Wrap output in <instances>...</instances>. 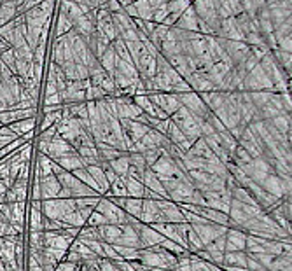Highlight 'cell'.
<instances>
[{
	"instance_id": "cell-21",
	"label": "cell",
	"mask_w": 292,
	"mask_h": 271,
	"mask_svg": "<svg viewBox=\"0 0 292 271\" xmlns=\"http://www.w3.org/2000/svg\"><path fill=\"white\" fill-rule=\"evenodd\" d=\"M191 0H174V2H167L168 12H184L187 7H191Z\"/></svg>"
},
{
	"instance_id": "cell-13",
	"label": "cell",
	"mask_w": 292,
	"mask_h": 271,
	"mask_svg": "<svg viewBox=\"0 0 292 271\" xmlns=\"http://www.w3.org/2000/svg\"><path fill=\"white\" fill-rule=\"evenodd\" d=\"M109 166H111L112 170H114V173L117 175V177H124V175L128 173V168H129L128 153H124L121 158H117V160L109 161Z\"/></svg>"
},
{
	"instance_id": "cell-2",
	"label": "cell",
	"mask_w": 292,
	"mask_h": 271,
	"mask_svg": "<svg viewBox=\"0 0 292 271\" xmlns=\"http://www.w3.org/2000/svg\"><path fill=\"white\" fill-rule=\"evenodd\" d=\"M217 37L226 39V41H241V42H245V35L241 34V30L238 28L236 21H234V16L221 19V26H219Z\"/></svg>"
},
{
	"instance_id": "cell-14",
	"label": "cell",
	"mask_w": 292,
	"mask_h": 271,
	"mask_svg": "<svg viewBox=\"0 0 292 271\" xmlns=\"http://www.w3.org/2000/svg\"><path fill=\"white\" fill-rule=\"evenodd\" d=\"M14 18H16V4L2 2V4H0V26L12 21Z\"/></svg>"
},
{
	"instance_id": "cell-17",
	"label": "cell",
	"mask_w": 292,
	"mask_h": 271,
	"mask_svg": "<svg viewBox=\"0 0 292 271\" xmlns=\"http://www.w3.org/2000/svg\"><path fill=\"white\" fill-rule=\"evenodd\" d=\"M112 249L119 254L121 259H128V261H135L138 259V249H131V247H121V245H114L112 243Z\"/></svg>"
},
{
	"instance_id": "cell-12",
	"label": "cell",
	"mask_w": 292,
	"mask_h": 271,
	"mask_svg": "<svg viewBox=\"0 0 292 271\" xmlns=\"http://www.w3.org/2000/svg\"><path fill=\"white\" fill-rule=\"evenodd\" d=\"M124 184H126V191H128V194H131L133 198H138V200H142L144 198V184L138 182V180H135V178L128 177V175H124Z\"/></svg>"
},
{
	"instance_id": "cell-7",
	"label": "cell",
	"mask_w": 292,
	"mask_h": 271,
	"mask_svg": "<svg viewBox=\"0 0 292 271\" xmlns=\"http://www.w3.org/2000/svg\"><path fill=\"white\" fill-rule=\"evenodd\" d=\"M98 63H100V67L104 68L105 72H107V75H114V70H116V51L114 48H112V44L109 46L107 49H105L104 54L98 58Z\"/></svg>"
},
{
	"instance_id": "cell-9",
	"label": "cell",
	"mask_w": 292,
	"mask_h": 271,
	"mask_svg": "<svg viewBox=\"0 0 292 271\" xmlns=\"http://www.w3.org/2000/svg\"><path fill=\"white\" fill-rule=\"evenodd\" d=\"M268 9H270V19H271V25H273V32L285 19L292 16V9H284V7H268Z\"/></svg>"
},
{
	"instance_id": "cell-19",
	"label": "cell",
	"mask_w": 292,
	"mask_h": 271,
	"mask_svg": "<svg viewBox=\"0 0 292 271\" xmlns=\"http://www.w3.org/2000/svg\"><path fill=\"white\" fill-rule=\"evenodd\" d=\"M273 35H275V39H282V37H287V35H292V16L291 18H287L284 23H282L278 28H275V32H273Z\"/></svg>"
},
{
	"instance_id": "cell-31",
	"label": "cell",
	"mask_w": 292,
	"mask_h": 271,
	"mask_svg": "<svg viewBox=\"0 0 292 271\" xmlns=\"http://www.w3.org/2000/svg\"><path fill=\"white\" fill-rule=\"evenodd\" d=\"M44 105H63L59 95H51V97H44Z\"/></svg>"
},
{
	"instance_id": "cell-25",
	"label": "cell",
	"mask_w": 292,
	"mask_h": 271,
	"mask_svg": "<svg viewBox=\"0 0 292 271\" xmlns=\"http://www.w3.org/2000/svg\"><path fill=\"white\" fill-rule=\"evenodd\" d=\"M98 9H105V11H109L111 14H117V12H122V5L119 4L117 0H109L107 4L98 5Z\"/></svg>"
},
{
	"instance_id": "cell-32",
	"label": "cell",
	"mask_w": 292,
	"mask_h": 271,
	"mask_svg": "<svg viewBox=\"0 0 292 271\" xmlns=\"http://www.w3.org/2000/svg\"><path fill=\"white\" fill-rule=\"evenodd\" d=\"M147 2H149V5H151L152 11H156V9H159L161 5L167 4V0H147Z\"/></svg>"
},
{
	"instance_id": "cell-6",
	"label": "cell",
	"mask_w": 292,
	"mask_h": 271,
	"mask_svg": "<svg viewBox=\"0 0 292 271\" xmlns=\"http://www.w3.org/2000/svg\"><path fill=\"white\" fill-rule=\"evenodd\" d=\"M245 240H247V236H245L241 231L228 229V233H226V250H228V252H238V250H243Z\"/></svg>"
},
{
	"instance_id": "cell-30",
	"label": "cell",
	"mask_w": 292,
	"mask_h": 271,
	"mask_svg": "<svg viewBox=\"0 0 292 271\" xmlns=\"http://www.w3.org/2000/svg\"><path fill=\"white\" fill-rule=\"evenodd\" d=\"M75 72H77V81H86V79H89V70L86 65L75 63Z\"/></svg>"
},
{
	"instance_id": "cell-24",
	"label": "cell",
	"mask_w": 292,
	"mask_h": 271,
	"mask_svg": "<svg viewBox=\"0 0 292 271\" xmlns=\"http://www.w3.org/2000/svg\"><path fill=\"white\" fill-rule=\"evenodd\" d=\"M88 224L91 227H98V226H104V224H109L105 216H102L100 212H93L91 216L88 217Z\"/></svg>"
},
{
	"instance_id": "cell-20",
	"label": "cell",
	"mask_w": 292,
	"mask_h": 271,
	"mask_svg": "<svg viewBox=\"0 0 292 271\" xmlns=\"http://www.w3.org/2000/svg\"><path fill=\"white\" fill-rule=\"evenodd\" d=\"M42 220H44V216H42L41 210L32 208V216H30V229L32 231H44V227H42Z\"/></svg>"
},
{
	"instance_id": "cell-16",
	"label": "cell",
	"mask_w": 292,
	"mask_h": 271,
	"mask_svg": "<svg viewBox=\"0 0 292 271\" xmlns=\"http://www.w3.org/2000/svg\"><path fill=\"white\" fill-rule=\"evenodd\" d=\"M74 28L70 23V19L67 18L65 14H61V12H58V19H56V37H61V35H65L67 32H70V30Z\"/></svg>"
},
{
	"instance_id": "cell-39",
	"label": "cell",
	"mask_w": 292,
	"mask_h": 271,
	"mask_svg": "<svg viewBox=\"0 0 292 271\" xmlns=\"http://www.w3.org/2000/svg\"><path fill=\"white\" fill-rule=\"evenodd\" d=\"M0 4H2V0H0Z\"/></svg>"
},
{
	"instance_id": "cell-27",
	"label": "cell",
	"mask_w": 292,
	"mask_h": 271,
	"mask_svg": "<svg viewBox=\"0 0 292 271\" xmlns=\"http://www.w3.org/2000/svg\"><path fill=\"white\" fill-rule=\"evenodd\" d=\"M34 82L37 86H41L42 79H44V63H34V75H32Z\"/></svg>"
},
{
	"instance_id": "cell-23",
	"label": "cell",
	"mask_w": 292,
	"mask_h": 271,
	"mask_svg": "<svg viewBox=\"0 0 292 271\" xmlns=\"http://www.w3.org/2000/svg\"><path fill=\"white\" fill-rule=\"evenodd\" d=\"M48 58V46L37 44V48L34 49V63H44Z\"/></svg>"
},
{
	"instance_id": "cell-4",
	"label": "cell",
	"mask_w": 292,
	"mask_h": 271,
	"mask_svg": "<svg viewBox=\"0 0 292 271\" xmlns=\"http://www.w3.org/2000/svg\"><path fill=\"white\" fill-rule=\"evenodd\" d=\"M39 178V177H37ZM39 186H41V200H49V198H56L61 189L56 175H49V177L39 178Z\"/></svg>"
},
{
	"instance_id": "cell-40",
	"label": "cell",
	"mask_w": 292,
	"mask_h": 271,
	"mask_svg": "<svg viewBox=\"0 0 292 271\" xmlns=\"http://www.w3.org/2000/svg\"><path fill=\"white\" fill-rule=\"evenodd\" d=\"M133 2H135V0H133Z\"/></svg>"
},
{
	"instance_id": "cell-26",
	"label": "cell",
	"mask_w": 292,
	"mask_h": 271,
	"mask_svg": "<svg viewBox=\"0 0 292 271\" xmlns=\"http://www.w3.org/2000/svg\"><path fill=\"white\" fill-rule=\"evenodd\" d=\"M168 14H170V12H168L167 4H165V5H161V7L156 9V11H154V16H152V21H154L156 25H161V23H163V19L167 18Z\"/></svg>"
},
{
	"instance_id": "cell-3",
	"label": "cell",
	"mask_w": 292,
	"mask_h": 271,
	"mask_svg": "<svg viewBox=\"0 0 292 271\" xmlns=\"http://www.w3.org/2000/svg\"><path fill=\"white\" fill-rule=\"evenodd\" d=\"M224 51L231 58V61L234 65H238L248 54V44H245L241 41H226L224 39Z\"/></svg>"
},
{
	"instance_id": "cell-28",
	"label": "cell",
	"mask_w": 292,
	"mask_h": 271,
	"mask_svg": "<svg viewBox=\"0 0 292 271\" xmlns=\"http://www.w3.org/2000/svg\"><path fill=\"white\" fill-rule=\"evenodd\" d=\"M100 88L104 89V93L107 95V97H111L112 91H114V89H116V86H114V79H112L111 75H107V77H105L104 81L100 82Z\"/></svg>"
},
{
	"instance_id": "cell-11",
	"label": "cell",
	"mask_w": 292,
	"mask_h": 271,
	"mask_svg": "<svg viewBox=\"0 0 292 271\" xmlns=\"http://www.w3.org/2000/svg\"><path fill=\"white\" fill-rule=\"evenodd\" d=\"M133 7L137 11V18L142 19V21H152V16H154V11L151 9L147 0H135Z\"/></svg>"
},
{
	"instance_id": "cell-38",
	"label": "cell",
	"mask_w": 292,
	"mask_h": 271,
	"mask_svg": "<svg viewBox=\"0 0 292 271\" xmlns=\"http://www.w3.org/2000/svg\"><path fill=\"white\" fill-rule=\"evenodd\" d=\"M167 2H174V0H167Z\"/></svg>"
},
{
	"instance_id": "cell-15",
	"label": "cell",
	"mask_w": 292,
	"mask_h": 271,
	"mask_svg": "<svg viewBox=\"0 0 292 271\" xmlns=\"http://www.w3.org/2000/svg\"><path fill=\"white\" fill-rule=\"evenodd\" d=\"M122 210H124L128 216L135 217V219H138L140 217V212H142V200H138V198H131V200H126L124 207H122Z\"/></svg>"
},
{
	"instance_id": "cell-37",
	"label": "cell",
	"mask_w": 292,
	"mask_h": 271,
	"mask_svg": "<svg viewBox=\"0 0 292 271\" xmlns=\"http://www.w3.org/2000/svg\"><path fill=\"white\" fill-rule=\"evenodd\" d=\"M107 2H109V0H100V5L102 4H107Z\"/></svg>"
},
{
	"instance_id": "cell-5",
	"label": "cell",
	"mask_w": 292,
	"mask_h": 271,
	"mask_svg": "<svg viewBox=\"0 0 292 271\" xmlns=\"http://www.w3.org/2000/svg\"><path fill=\"white\" fill-rule=\"evenodd\" d=\"M175 28L187 30V32H198V16L194 12V9H192V5L182 12L180 18L175 23Z\"/></svg>"
},
{
	"instance_id": "cell-36",
	"label": "cell",
	"mask_w": 292,
	"mask_h": 271,
	"mask_svg": "<svg viewBox=\"0 0 292 271\" xmlns=\"http://www.w3.org/2000/svg\"><path fill=\"white\" fill-rule=\"evenodd\" d=\"M2 2H9V4H16V0H2Z\"/></svg>"
},
{
	"instance_id": "cell-33",
	"label": "cell",
	"mask_w": 292,
	"mask_h": 271,
	"mask_svg": "<svg viewBox=\"0 0 292 271\" xmlns=\"http://www.w3.org/2000/svg\"><path fill=\"white\" fill-rule=\"evenodd\" d=\"M84 5H88L89 11H91V9H98L100 0H84Z\"/></svg>"
},
{
	"instance_id": "cell-34",
	"label": "cell",
	"mask_w": 292,
	"mask_h": 271,
	"mask_svg": "<svg viewBox=\"0 0 292 271\" xmlns=\"http://www.w3.org/2000/svg\"><path fill=\"white\" fill-rule=\"evenodd\" d=\"M7 49H11V46L7 44V42L4 41V39L0 37V53H4V51H7Z\"/></svg>"
},
{
	"instance_id": "cell-1",
	"label": "cell",
	"mask_w": 292,
	"mask_h": 271,
	"mask_svg": "<svg viewBox=\"0 0 292 271\" xmlns=\"http://www.w3.org/2000/svg\"><path fill=\"white\" fill-rule=\"evenodd\" d=\"M178 102H180L182 107H185L192 115H198V117H205V114L208 112L207 105L203 104V100L200 98V95L194 93V91H189V93H182L177 95Z\"/></svg>"
},
{
	"instance_id": "cell-35",
	"label": "cell",
	"mask_w": 292,
	"mask_h": 271,
	"mask_svg": "<svg viewBox=\"0 0 292 271\" xmlns=\"http://www.w3.org/2000/svg\"><path fill=\"white\" fill-rule=\"evenodd\" d=\"M117 2L122 5V7H126V5H129V4H131V2H133V0H117Z\"/></svg>"
},
{
	"instance_id": "cell-8",
	"label": "cell",
	"mask_w": 292,
	"mask_h": 271,
	"mask_svg": "<svg viewBox=\"0 0 292 271\" xmlns=\"http://www.w3.org/2000/svg\"><path fill=\"white\" fill-rule=\"evenodd\" d=\"M35 123H37V119L35 117H30V119H21V121H16V123L7 124L11 128V131L16 135V137H23L25 133L28 131L35 130Z\"/></svg>"
},
{
	"instance_id": "cell-29",
	"label": "cell",
	"mask_w": 292,
	"mask_h": 271,
	"mask_svg": "<svg viewBox=\"0 0 292 271\" xmlns=\"http://www.w3.org/2000/svg\"><path fill=\"white\" fill-rule=\"evenodd\" d=\"M56 4H58V0H44V2H41V4H39V9H41V11H44L46 14L53 16Z\"/></svg>"
},
{
	"instance_id": "cell-18",
	"label": "cell",
	"mask_w": 292,
	"mask_h": 271,
	"mask_svg": "<svg viewBox=\"0 0 292 271\" xmlns=\"http://www.w3.org/2000/svg\"><path fill=\"white\" fill-rule=\"evenodd\" d=\"M0 59H2V63L4 67L11 72L12 75H16V58H14V53L12 49H7V51L0 53Z\"/></svg>"
},
{
	"instance_id": "cell-10",
	"label": "cell",
	"mask_w": 292,
	"mask_h": 271,
	"mask_svg": "<svg viewBox=\"0 0 292 271\" xmlns=\"http://www.w3.org/2000/svg\"><path fill=\"white\" fill-rule=\"evenodd\" d=\"M224 266H240V268H247V256L243 254V250H238V252H224V261H222Z\"/></svg>"
},
{
	"instance_id": "cell-22",
	"label": "cell",
	"mask_w": 292,
	"mask_h": 271,
	"mask_svg": "<svg viewBox=\"0 0 292 271\" xmlns=\"http://www.w3.org/2000/svg\"><path fill=\"white\" fill-rule=\"evenodd\" d=\"M0 37L4 39V41L11 46L12 39H14V23L9 21V23H5V25L0 26Z\"/></svg>"
}]
</instances>
